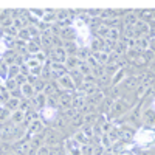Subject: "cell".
Segmentation results:
<instances>
[{"label":"cell","instance_id":"19","mask_svg":"<svg viewBox=\"0 0 155 155\" xmlns=\"http://www.w3.org/2000/svg\"><path fill=\"white\" fill-rule=\"evenodd\" d=\"M81 62H82V61L78 58V56H68L67 61H65V67L73 71V70H78V67L81 65Z\"/></svg>","mask_w":155,"mask_h":155},{"label":"cell","instance_id":"37","mask_svg":"<svg viewBox=\"0 0 155 155\" xmlns=\"http://www.w3.org/2000/svg\"><path fill=\"white\" fill-rule=\"evenodd\" d=\"M27 47H28V51L31 53V56H34L36 53H39V51H41V48H39V45H37V44H34V42L28 44Z\"/></svg>","mask_w":155,"mask_h":155},{"label":"cell","instance_id":"17","mask_svg":"<svg viewBox=\"0 0 155 155\" xmlns=\"http://www.w3.org/2000/svg\"><path fill=\"white\" fill-rule=\"evenodd\" d=\"M11 124H14V126H19V124H22L23 121H25V110H22V109H19V110H16V112H12V115H11Z\"/></svg>","mask_w":155,"mask_h":155},{"label":"cell","instance_id":"18","mask_svg":"<svg viewBox=\"0 0 155 155\" xmlns=\"http://www.w3.org/2000/svg\"><path fill=\"white\" fill-rule=\"evenodd\" d=\"M20 106H22V101L19 99V98H16V96H11L9 99H8V102L3 106V107H6V109H9L11 112H16V110H19L20 109Z\"/></svg>","mask_w":155,"mask_h":155},{"label":"cell","instance_id":"31","mask_svg":"<svg viewBox=\"0 0 155 155\" xmlns=\"http://www.w3.org/2000/svg\"><path fill=\"white\" fill-rule=\"evenodd\" d=\"M96 118H98V115H96L95 112H90V113H85V115L82 116V121H84V126H85V124H92V123H95V121H96Z\"/></svg>","mask_w":155,"mask_h":155},{"label":"cell","instance_id":"35","mask_svg":"<svg viewBox=\"0 0 155 155\" xmlns=\"http://www.w3.org/2000/svg\"><path fill=\"white\" fill-rule=\"evenodd\" d=\"M9 98H11V96H9V90H8L6 87H2V107L8 102Z\"/></svg>","mask_w":155,"mask_h":155},{"label":"cell","instance_id":"21","mask_svg":"<svg viewBox=\"0 0 155 155\" xmlns=\"http://www.w3.org/2000/svg\"><path fill=\"white\" fill-rule=\"evenodd\" d=\"M107 42H110V44H116L120 41V30L118 28H110L109 30V36H107V39H106Z\"/></svg>","mask_w":155,"mask_h":155},{"label":"cell","instance_id":"32","mask_svg":"<svg viewBox=\"0 0 155 155\" xmlns=\"http://www.w3.org/2000/svg\"><path fill=\"white\" fill-rule=\"evenodd\" d=\"M11 115H12V112H11L9 109L2 107V116H0V120H2V123H3V124H6V121H9V120H11Z\"/></svg>","mask_w":155,"mask_h":155},{"label":"cell","instance_id":"20","mask_svg":"<svg viewBox=\"0 0 155 155\" xmlns=\"http://www.w3.org/2000/svg\"><path fill=\"white\" fill-rule=\"evenodd\" d=\"M22 73V67L19 64H12L8 68V79H16V78Z\"/></svg>","mask_w":155,"mask_h":155},{"label":"cell","instance_id":"44","mask_svg":"<svg viewBox=\"0 0 155 155\" xmlns=\"http://www.w3.org/2000/svg\"><path fill=\"white\" fill-rule=\"evenodd\" d=\"M150 107H152V109L155 110V98H153V101H152V106H150Z\"/></svg>","mask_w":155,"mask_h":155},{"label":"cell","instance_id":"9","mask_svg":"<svg viewBox=\"0 0 155 155\" xmlns=\"http://www.w3.org/2000/svg\"><path fill=\"white\" fill-rule=\"evenodd\" d=\"M127 112V104H126V101H121L118 99L115 102V104L112 106V116H115V118H118L120 115H124Z\"/></svg>","mask_w":155,"mask_h":155},{"label":"cell","instance_id":"22","mask_svg":"<svg viewBox=\"0 0 155 155\" xmlns=\"http://www.w3.org/2000/svg\"><path fill=\"white\" fill-rule=\"evenodd\" d=\"M134 31L138 34H146V33H149V25L146 22H137L134 27Z\"/></svg>","mask_w":155,"mask_h":155},{"label":"cell","instance_id":"4","mask_svg":"<svg viewBox=\"0 0 155 155\" xmlns=\"http://www.w3.org/2000/svg\"><path fill=\"white\" fill-rule=\"evenodd\" d=\"M74 84L76 82L73 81V78L70 76V73L61 76L59 79H58V85H59L61 90H64V92H71V90L74 88Z\"/></svg>","mask_w":155,"mask_h":155},{"label":"cell","instance_id":"42","mask_svg":"<svg viewBox=\"0 0 155 155\" xmlns=\"http://www.w3.org/2000/svg\"><path fill=\"white\" fill-rule=\"evenodd\" d=\"M3 155H17L16 152H3Z\"/></svg>","mask_w":155,"mask_h":155},{"label":"cell","instance_id":"34","mask_svg":"<svg viewBox=\"0 0 155 155\" xmlns=\"http://www.w3.org/2000/svg\"><path fill=\"white\" fill-rule=\"evenodd\" d=\"M101 45H102V42H101V37L92 39V42H90V48H92V50H96V51H99Z\"/></svg>","mask_w":155,"mask_h":155},{"label":"cell","instance_id":"2","mask_svg":"<svg viewBox=\"0 0 155 155\" xmlns=\"http://www.w3.org/2000/svg\"><path fill=\"white\" fill-rule=\"evenodd\" d=\"M134 143L138 146H149L155 143V129L153 127H141L134 135Z\"/></svg>","mask_w":155,"mask_h":155},{"label":"cell","instance_id":"38","mask_svg":"<svg viewBox=\"0 0 155 155\" xmlns=\"http://www.w3.org/2000/svg\"><path fill=\"white\" fill-rule=\"evenodd\" d=\"M102 99H104V95H102L101 92H98V93H95L93 98H92V104H98V102H101Z\"/></svg>","mask_w":155,"mask_h":155},{"label":"cell","instance_id":"3","mask_svg":"<svg viewBox=\"0 0 155 155\" xmlns=\"http://www.w3.org/2000/svg\"><path fill=\"white\" fill-rule=\"evenodd\" d=\"M64 146H65L67 155H84L82 146L78 143L74 138H67L65 141H64Z\"/></svg>","mask_w":155,"mask_h":155},{"label":"cell","instance_id":"1","mask_svg":"<svg viewBox=\"0 0 155 155\" xmlns=\"http://www.w3.org/2000/svg\"><path fill=\"white\" fill-rule=\"evenodd\" d=\"M71 27L76 31V37H78V45H90L92 42V34H90V28L87 22L82 17H74L71 20Z\"/></svg>","mask_w":155,"mask_h":155},{"label":"cell","instance_id":"7","mask_svg":"<svg viewBox=\"0 0 155 155\" xmlns=\"http://www.w3.org/2000/svg\"><path fill=\"white\" fill-rule=\"evenodd\" d=\"M68 54H67V50L62 48V47H58V48H53V53H51V59L53 62H61V64H65Z\"/></svg>","mask_w":155,"mask_h":155},{"label":"cell","instance_id":"8","mask_svg":"<svg viewBox=\"0 0 155 155\" xmlns=\"http://www.w3.org/2000/svg\"><path fill=\"white\" fill-rule=\"evenodd\" d=\"M41 116L44 121H54L58 118V109L53 106H47L44 110H41Z\"/></svg>","mask_w":155,"mask_h":155},{"label":"cell","instance_id":"11","mask_svg":"<svg viewBox=\"0 0 155 155\" xmlns=\"http://www.w3.org/2000/svg\"><path fill=\"white\" fill-rule=\"evenodd\" d=\"M50 71H53L54 74H58L59 78L67 74V67L65 64H61V62H51L50 64Z\"/></svg>","mask_w":155,"mask_h":155},{"label":"cell","instance_id":"41","mask_svg":"<svg viewBox=\"0 0 155 155\" xmlns=\"http://www.w3.org/2000/svg\"><path fill=\"white\" fill-rule=\"evenodd\" d=\"M120 155H135V153H132L130 150H127V152H123V153H120Z\"/></svg>","mask_w":155,"mask_h":155},{"label":"cell","instance_id":"33","mask_svg":"<svg viewBox=\"0 0 155 155\" xmlns=\"http://www.w3.org/2000/svg\"><path fill=\"white\" fill-rule=\"evenodd\" d=\"M17 85H19V84H17V81H16V79H8V81H6V84H3L2 87H6V88L9 90V92H12V90H16V88H17Z\"/></svg>","mask_w":155,"mask_h":155},{"label":"cell","instance_id":"14","mask_svg":"<svg viewBox=\"0 0 155 155\" xmlns=\"http://www.w3.org/2000/svg\"><path fill=\"white\" fill-rule=\"evenodd\" d=\"M141 120H143L146 124H149V126H155V110L152 107L144 109L143 110V118Z\"/></svg>","mask_w":155,"mask_h":155},{"label":"cell","instance_id":"27","mask_svg":"<svg viewBox=\"0 0 155 155\" xmlns=\"http://www.w3.org/2000/svg\"><path fill=\"white\" fill-rule=\"evenodd\" d=\"M30 150H31V144L30 143H22V144H19L16 147V153L17 155H25V153L30 152Z\"/></svg>","mask_w":155,"mask_h":155},{"label":"cell","instance_id":"23","mask_svg":"<svg viewBox=\"0 0 155 155\" xmlns=\"http://www.w3.org/2000/svg\"><path fill=\"white\" fill-rule=\"evenodd\" d=\"M58 141H59V138H58V135H56L54 132H48L47 137H45V143H44V144H47V146L51 147V146H56Z\"/></svg>","mask_w":155,"mask_h":155},{"label":"cell","instance_id":"6","mask_svg":"<svg viewBox=\"0 0 155 155\" xmlns=\"http://www.w3.org/2000/svg\"><path fill=\"white\" fill-rule=\"evenodd\" d=\"M19 88H20V95H22L25 99H33V98L37 95L36 87H34L31 82H25V84H22Z\"/></svg>","mask_w":155,"mask_h":155},{"label":"cell","instance_id":"24","mask_svg":"<svg viewBox=\"0 0 155 155\" xmlns=\"http://www.w3.org/2000/svg\"><path fill=\"white\" fill-rule=\"evenodd\" d=\"M73 138H74L81 146H87V143H88V138H87V135L84 134V130H78V132L74 134Z\"/></svg>","mask_w":155,"mask_h":155},{"label":"cell","instance_id":"10","mask_svg":"<svg viewBox=\"0 0 155 155\" xmlns=\"http://www.w3.org/2000/svg\"><path fill=\"white\" fill-rule=\"evenodd\" d=\"M92 58H93L98 64H107V62H110V54H109V51H106V50L93 51Z\"/></svg>","mask_w":155,"mask_h":155},{"label":"cell","instance_id":"29","mask_svg":"<svg viewBox=\"0 0 155 155\" xmlns=\"http://www.w3.org/2000/svg\"><path fill=\"white\" fill-rule=\"evenodd\" d=\"M17 36H19V39H22V41H30V39L33 37L31 36V31H30V27L28 28H23V30H20V31H17Z\"/></svg>","mask_w":155,"mask_h":155},{"label":"cell","instance_id":"26","mask_svg":"<svg viewBox=\"0 0 155 155\" xmlns=\"http://www.w3.org/2000/svg\"><path fill=\"white\" fill-rule=\"evenodd\" d=\"M99 144L104 147V149H109V147H112V140L109 138V135L107 134H102L101 137H99Z\"/></svg>","mask_w":155,"mask_h":155},{"label":"cell","instance_id":"16","mask_svg":"<svg viewBox=\"0 0 155 155\" xmlns=\"http://www.w3.org/2000/svg\"><path fill=\"white\" fill-rule=\"evenodd\" d=\"M42 130H44V123L41 121V120H36L31 126H30V129H28V132H30V135L34 138V137H37L39 134H42Z\"/></svg>","mask_w":155,"mask_h":155},{"label":"cell","instance_id":"36","mask_svg":"<svg viewBox=\"0 0 155 155\" xmlns=\"http://www.w3.org/2000/svg\"><path fill=\"white\" fill-rule=\"evenodd\" d=\"M36 155H50V146L42 144L41 147H39V149L36 150Z\"/></svg>","mask_w":155,"mask_h":155},{"label":"cell","instance_id":"13","mask_svg":"<svg viewBox=\"0 0 155 155\" xmlns=\"http://www.w3.org/2000/svg\"><path fill=\"white\" fill-rule=\"evenodd\" d=\"M47 99H48V96H47L45 93H37V95L33 98L34 107L39 109V110H44V109L47 107Z\"/></svg>","mask_w":155,"mask_h":155},{"label":"cell","instance_id":"25","mask_svg":"<svg viewBox=\"0 0 155 155\" xmlns=\"http://www.w3.org/2000/svg\"><path fill=\"white\" fill-rule=\"evenodd\" d=\"M78 71H79V73H81V74H82V76L85 78V76H88L90 73L93 71V68L90 67V65H88L87 62H81V65L78 67Z\"/></svg>","mask_w":155,"mask_h":155},{"label":"cell","instance_id":"12","mask_svg":"<svg viewBox=\"0 0 155 155\" xmlns=\"http://www.w3.org/2000/svg\"><path fill=\"white\" fill-rule=\"evenodd\" d=\"M126 79V70L124 68H120V70H116L112 76V79H110V85L112 87H116L120 82H123Z\"/></svg>","mask_w":155,"mask_h":155},{"label":"cell","instance_id":"28","mask_svg":"<svg viewBox=\"0 0 155 155\" xmlns=\"http://www.w3.org/2000/svg\"><path fill=\"white\" fill-rule=\"evenodd\" d=\"M12 28H16L17 31H20V30H23V28H28V27H27V22H25V19H23V17H17V19H14V23H12Z\"/></svg>","mask_w":155,"mask_h":155},{"label":"cell","instance_id":"15","mask_svg":"<svg viewBox=\"0 0 155 155\" xmlns=\"http://www.w3.org/2000/svg\"><path fill=\"white\" fill-rule=\"evenodd\" d=\"M59 106L62 107V109H71L73 107V95H70V93H64L61 98H59Z\"/></svg>","mask_w":155,"mask_h":155},{"label":"cell","instance_id":"5","mask_svg":"<svg viewBox=\"0 0 155 155\" xmlns=\"http://www.w3.org/2000/svg\"><path fill=\"white\" fill-rule=\"evenodd\" d=\"M25 65L28 67L30 73L31 74H39V71L42 70V62H39V59H36L34 56H28L27 59H25Z\"/></svg>","mask_w":155,"mask_h":155},{"label":"cell","instance_id":"40","mask_svg":"<svg viewBox=\"0 0 155 155\" xmlns=\"http://www.w3.org/2000/svg\"><path fill=\"white\" fill-rule=\"evenodd\" d=\"M102 152H104V147H102V146L99 144V146H96V147H95L93 155H102Z\"/></svg>","mask_w":155,"mask_h":155},{"label":"cell","instance_id":"39","mask_svg":"<svg viewBox=\"0 0 155 155\" xmlns=\"http://www.w3.org/2000/svg\"><path fill=\"white\" fill-rule=\"evenodd\" d=\"M34 58H36V59H39V62H42V64L47 61V56H45V53H44L42 50L39 51V53H36V54H34Z\"/></svg>","mask_w":155,"mask_h":155},{"label":"cell","instance_id":"43","mask_svg":"<svg viewBox=\"0 0 155 155\" xmlns=\"http://www.w3.org/2000/svg\"><path fill=\"white\" fill-rule=\"evenodd\" d=\"M150 47H152V48L155 50V41H150Z\"/></svg>","mask_w":155,"mask_h":155},{"label":"cell","instance_id":"30","mask_svg":"<svg viewBox=\"0 0 155 155\" xmlns=\"http://www.w3.org/2000/svg\"><path fill=\"white\" fill-rule=\"evenodd\" d=\"M135 47L140 48V50H147L150 47V41H147L146 37H140L137 41V44H135Z\"/></svg>","mask_w":155,"mask_h":155}]
</instances>
